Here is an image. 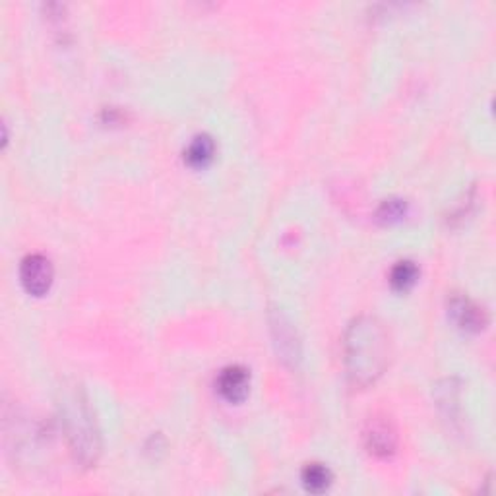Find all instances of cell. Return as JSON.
I'll list each match as a JSON object with an SVG mask.
<instances>
[{"label": "cell", "instance_id": "obj_1", "mask_svg": "<svg viewBox=\"0 0 496 496\" xmlns=\"http://www.w3.org/2000/svg\"><path fill=\"white\" fill-rule=\"evenodd\" d=\"M344 361L347 378L356 388L375 384L390 361V339L375 316L355 318L346 330Z\"/></svg>", "mask_w": 496, "mask_h": 496}, {"label": "cell", "instance_id": "obj_2", "mask_svg": "<svg viewBox=\"0 0 496 496\" xmlns=\"http://www.w3.org/2000/svg\"><path fill=\"white\" fill-rule=\"evenodd\" d=\"M58 413L74 461L82 468H93L101 456V437L80 384L74 380L62 382L58 388Z\"/></svg>", "mask_w": 496, "mask_h": 496}, {"label": "cell", "instance_id": "obj_3", "mask_svg": "<svg viewBox=\"0 0 496 496\" xmlns=\"http://www.w3.org/2000/svg\"><path fill=\"white\" fill-rule=\"evenodd\" d=\"M448 315L454 320L460 330L468 332V334H479L485 330V326L489 322L487 313L483 306L475 305L468 294L461 293H452L448 299Z\"/></svg>", "mask_w": 496, "mask_h": 496}, {"label": "cell", "instance_id": "obj_4", "mask_svg": "<svg viewBox=\"0 0 496 496\" xmlns=\"http://www.w3.org/2000/svg\"><path fill=\"white\" fill-rule=\"evenodd\" d=\"M20 282L29 294L43 297L53 285V266L49 258L43 254L26 256L20 264Z\"/></svg>", "mask_w": 496, "mask_h": 496}, {"label": "cell", "instance_id": "obj_5", "mask_svg": "<svg viewBox=\"0 0 496 496\" xmlns=\"http://www.w3.org/2000/svg\"><path fill=\"white\" fill-rule=\"evenodd\" d=\"M365 444L368 448V452L378 458L392 456L398 448V432L390 418L388 417L368 418L365 429Z\"/></svg>", "mask_w": 496, "mask_h": 496}, {"label": "cell", "instance_id": "obj_6", "mask_svg": "<svg viewBox=\"0 0 496 496\" xmlns=\"http://www.w3.org/2000/svg\"><path fill=\"white\" fill-rule=\"evenodd\" d=\"M217 392L229 403H241L246 399L248 390H251V375L244 367L232 365L220 372L215 382Z\"/></svg>", "mask_w": 496, "mask_h": 496}, {"label": "cell", "instance_id": "obj_7", "mask_svg": "<svg viewBox=\"0 0 496 496\" xmlns=\"http://www.w3.org/2000/svg\"><path fill=\"white\" fill-rule=\"evenodd\" d=\"M215 155V142L210 134H198L184 150V161L194 169H202L212 163Z\"/></svg>", "mask_w": 496, "mask_h": 496}, {"label": "cell", "instance_id": "obj_8", "mask_svg": "<svg viewBox=\"0 0 496 496\" xmlns=\"http://www.w3.org/2000/svg\"><path fill=\"white\" fill-rule=\"evenodd\" d=\"M301 479H303V485H305L306 491L320 494L332 485L334 477H332V471L326 468V465L308 463L306 468L303 470V473H301Z\"/></svg>", "mask_w": 496, "mask_h": 496}, {"label": "cell", "instance_id": "obj_9", "mask_svg": "<svg viewBox=\"0 0 496 496\" xmlns=\"http://www.w3.org/2000/svg\"><path fill=\"white\" fill-rule=\"evenodd\" d=\"M418 277V268L411 260H401L390 272V284L396 291H408L415 285Z\"/></svg>", "mask_w": 496, "mask_h": 496}, {"label": "cell", "instance_id": "obj_10", "mask_svg": "<svg viewBox=\"0 0 496 496\" xmlns=\"http://www.w3.org/2000/svg\"><path fill=\"white\" fill-rule=\"evenodd\" d=\"M274 332L277 334V346L284 355V359H294V355H297V351H294V347H297V339H294L293 330L282 316H277L274 320Z\"/></svg>", "mask_w": 496, "mask_h": 496}, {"label": "cell", "instance_id": "obj_11", "mask_svg": "<svg viewBox=\"0 0 496 496\" xmlns=\"http://www.w3.org/2000/svg\"><path fill=\"white\" fill-rule=\"evenodd\" d=\"M406 213H408L406 200L390 198V200L382 202V206L378 208L377 215H378V222H382V223H394V222H399Z\"/></svg>", "mask_w": 496, "mask_h": 496}]
</instances>
